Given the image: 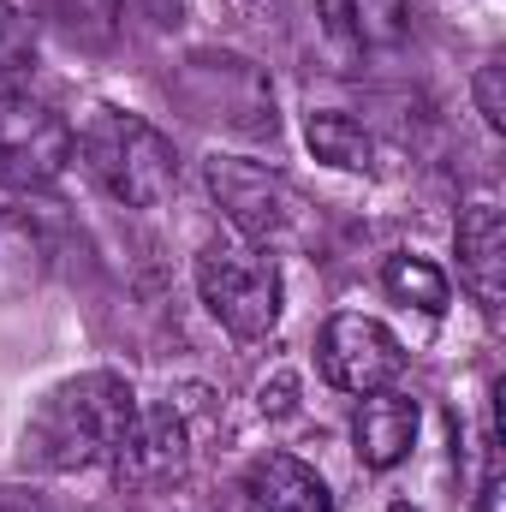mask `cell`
<instances>
[{"label":"cell","mask_w":506,"mask_h":512,"mask_svg":"<svg viewBox=\"0 0 506 512\" xmlns=\"http://www.w3.org/2000/svg\"><path fill=\"white\" fill-rule=\"evenodd\" d=\"M131 417H137V393L120 376H108V370L72 376L36 405V417L24 429V465H36V471L114 465Z\"/></svg>","instance_id":"cell-1"},{"label":"cell","mask_w":506,"mask_h":512,"mask_svg":"<svg viewBox=\"0 0 506 512\" xmlns=\"http://www.w3.org/2000/svg\"><path fill=\"white\" fill-rule=\"evenodd\" d=\"M84 155H90V173L120 203H131V209H155L179 185V149H173V137H161L149 120H137V114L102 108L84 126Z\"/></svg>","instance_id":"cell-2"},{"label":"cell","mask_w":506,"mask_h":512,"mask_svg":"<svg viewBox=\"0 0 506 512\" xmlns=\"http://www.w3.org/2000/svg\"><path fill=\"white\" fill-rule=\"evenodd\" d=\"M197 292L209 304V316L239 334V340H262L280 322V274L274 256L256 251L251 239H215L197 256Z\"/></svg>","instance_id":"cell-3"},{"label":"cell","mask_w":506,"mask_h":512,"mask_svg":"<svg viewBox=\"0 0 506 512\" xmlns=\"http://www.w3.org/2000/svg\"><path fill=\"white\" fill-rule=\"evenodd\" d=\"M179 102L215 126L274 131V90H268L262 66L239 60V54H191L185 78H179Z\"/></svg>","instance_id":"cell-4"},{"label":"cell","mask_w":506,"mask_h":512,"mask_svg":"<svg viewBox=\"0 0 506 512\" xmlns=\"http://www.w3.org/2000/svg\"><path fill=\"white\" fill-rule=\"evenodd\" d=\"M72 155H78V137L54 108L30 102L18 90H0V185H12V191L48 185L66 173Z\"/></svg>","instance_id":"cell-5"},{"label":"cell","mask_w":506,"mask_h":512,"mask_svg":"<svg viewBox=\"0 0 506 512\" xmlns=\"http://www.w3.org/2000/svg\"><path fill=\"white\" fill-rule=\"evenodd\" d=\"M209 191H215V203L227 209V221H233L251 245L280 239V233L292 227V215H298V191H292L280 173L256 167V161L215 155V161H209Z\"/></svg>","instance_id":"cell-6"},{"label":"cell","mask_w":506,"mask_h":512,"mask_svg":"<svg viewBox=\"0 0 506 512\" xmlns=\"http://www.w3.org/2000/svg\"><path fill=\"white\" fill-rule=\"evenodd\" d=\"M322 376L340 387V393H376V387H393L399 370H405V352L399 340L381 328L376 316H334L322 328Z\"/></svg>","instance_id":"cell-7"},{"label":"cell","mask_w":506,"mask_h":512,"mask_svg":"<svg viewBox=\"0 0 506 512\" xmlns=\"http://www.w3.org/2000/svg\"><path fill=\"white\" fill-rule=\"evenodd\" d=\"M185 465H191V447H185L179 417L167 405L161 411H137L126 441H120V453H114L120 483H131V489H173L185 477Z\"/></svg>","instance_id":"cell-8"},{"label":"cell","mask_w":506,"mask_h":512,"mask_svg":"<svg viewBox=\"0 0 506 512\" xmlns=\"http://www.w3.org/2000/svg\"><path fill=\"white\" fill-rule=\"evenodd\" d=\"M459 274L477 292L483 310H501L506 298V227L495 203H471L459 215Z\"/></svg>","instance_id":"cell-9"},{"label":"cell","mask_w":506,"mask_h":512,"mask_svg":"<svg viewBox=\"0 0 506 512\" xmlns=\"http://www.w3.org/2000/svg\"><path fill=\"white\" fill-rule=\"evenodd\" d=\"M352 441H358V459L370 471H393L417 441V405L405 393H393V387L364 393V405L352 417Z\"/></svg>","instance_id":"cell-10"},{"label":"cell","mask_w":506,"mask_h":512,"mask_svg":"<svg viewBox=\"0 0 506 512\" xmlns=\"http://www.w3.org/2000/svg\"><path fill=\"white\" fill-rule=\"evenodd\" d=\"M245 495L256 512H334L322 477L310 465H298L292 453H262L245 471Z\"/></svg>","instance_id":"cell-11"},{"label":"cell","mask_w":506,"mask_h":512,"mask_svg":"<svg viewBox=\"0 0 506 512\" xmlns=\"http://www.w3.org/2000/svg\"><path fill=\"white\" fill-rule=\"evenodd\" d=\"M322 12H328V30L352 36L358 48H393L411 24L405 0H322Z\"/></svg>","instance_id":"cell-12"},{"label":"cell","mask_w":506,"mask_h":512,"mask_svg":"<svg viewBox=\"0 0 506 512\" xmlns=\"http://www.w3.org/2000/svg\"><path fill=\"white\" fill-rule=\"evenodd\" d=\"M304 137H310L316 161H328V167L364 173V167L376 161V143H370V131L358 126V120H346V114H310Z\"/></svg>","instance_id":"cell-13"},{"label":"cell","mask_w":506,"mask_h":512,"mask_svg":"<svg viewBox=\"0 0 506 512\" xmlns=\"http://www.w3.org/2000/svg\"><path fill=\"white\" fill-rule=\"evenodd\" d=\"M381 280H387V292L399 304H417L423 316H441L447 310V274L435 262H423V256H393L381 268Z\"/></svg>","instance_id":"cell-14"},{"label":"cell","mask_w":506,"mask_h":512,"mask_svg":"<svg viewBox=\"0 0 506 512\" xmlns=\"http://www.w3.org/2000/svg\"><path fill=\"white\" fill-rule=\"evenodd\" d=\"M36 12L54 18L78 42H108L114 24H120V0H36Z\"/></svg>","instance_id":"cell-15"},{"label":"cell","mask_w":506,"mask_h":512,"mask_svg":"<svg viewBox=\"0 0 506 512\" xmlns=\"http://www.w3.org/2000/svg\"><path fill=\"white\" fill-rule=\"evenodd\" d=\"M30 66H36V24L18 6L0 0V72L6 78H24Z\"/></svg>","instance_id":"cell-16"},{"label":"cell","mask_w":506,"mask_h":512,"mask_svg":"<svg viewBox=\"0 0 506 512\" xmlns=\"http://www.w3.org/2000/svg\"><path fill=\"white\" fill-rule=\"evenodd\" d=\"M477 108H483V120L495 131L506 126V66L501 60H489V66L477 72Z\"/></svg>","instance_id":"cell-17"},{"label":"cell","mask_w":506,"mask_h":512,"mask_svg":"<svg viewBox=\"0 0 506 512\" xmlns=\"http://www.w3.org/2000/svg\"><path fill=\"white\" fill-rule=\"evenodd\" d=\"M120 12H137L149 24H173L179 18V0H120Z\"/></svg>","instance_id":"cell-18"},{"label":"cell","mask_w":506,"mask_h":512,"mask_svg":"<svg viewBox=\"0 0 506 512\" xmlns=\"http://www.w3.org/2000/svg\"><path fill=\"white\" fill-rule=\"evenodd\" d=\"M0 512H48V507H42V495H30V489H0Z\"/></svg>","instance_id":"cell-19"},{"label":"cell","mask_w":506,"mask_h":512,"mask_svg":"<svg viewBox=\"0 0 506 512\" xmlns=\"http://www.w3.org/2000/svg\"><path fill=\"white\" fill-rule=\"evenodd\" d=\"M501 501H506L501 477H489V483H483V495H477V512H501Z\"/></svg>","instance_id":"cell-20"},{"label":"cell","mask_w":506,"mask_h":512,"mask_svg":"<svg viewBox=\"0 0 506 512\" xmlns=\"http://www.w3.org/2000/svg\"><path fill=\"white\" fill-rule=\"evenodd\" d=\"M393 512H411V507H405V501H399V507H393Z\"/></svg>","instance_id":"cell-21"}]
</instances>
